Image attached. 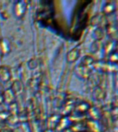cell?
<instances>
[{"mask_svg":"<svg viewBox=\"0 0 118 132\" xmlns=\"http://www.w3.org/2000/svg\"><path fill=\"white\" fill-rule=\"evenodd\" d=\"M80 132H86V131H80Z\"/></svg>","mask_w":118,"mask_h":132,"instance_id":"8fae6325","label":"cell"},{"mask_svg":"<svg viewBox=\"0 0 118 132\" xmlns=\"http://www.w3.org/2000/svg\"><path fill=\"white\" fill-rule=\"evenodd\" d=\"M91 108L89 103L86 101H81L75 106L74 111L77 115H82L88 113Z\"/></svg>","mask_w":118,"mask_h":132,"instance_id":"3957f363","label":"cell"},{"mask_svg":"<svg viewBox=\"0 0 118 132\" xmlns=\"http://www.w3.org/2000/svg\"><path fill=\"white\" fill-rule=\"evenodd\" d=\"M22 90V86H21V83L19 81H15L14 83L12 85V92L13 94H17V93H19Z\"/></svg>","mask_w":118,"mask_h":132,"instance_id":"ba28073f","label":"cell"},{"mask_svg":"<svg viewBox=\"0 0 118 132\" xmlns=\"http://www.w3.org/2000/svg\"><path fill=\"white\" fill-rule=\"evenodd\" d=\"M28 9V4L25 1H17L12 7V12L17 19L22 18Z\"/></svg>","mask_w":118,"mask_h":132,"instance_id":"6da1fadb","label":"cell"},{"mask_svg":"<svg viewBox=\"0 0 118 132\" xmlns=\"http://www.w3.org/2000/svg\"><path fill=\"white\" fill-rule=\"evenodd\" d=\"M12 78V74L10 68L8 66H0V81L2 82H7L10 81Z\"/></svg>","mask_w":118,"mask_h":132,"instance_id":"277c9868","label":"cell"},{"mask_svg":"<svg viewBox=\"0 0 118 132\" xmlns=\"http://www.w3.org/2000/svg\"><path fill=\"white\" fill-rule=\"evenodd\" d=\"M28 65L29 68L31 69H35L37 67V61L35 59H31L28 63Z\"/></svg>","mask_w":118,"mask_h":132,"instance_id":"9c48e42d","label":"cell"},{"mask_svg":"<svg viewBox=\"0 0 118 132\" xmlns=\"http://www.w3.org/2000/svg\"><path fill=\"white\" fill-rule=\"evenodd\" d=\"M8 116H10L9 113H8V111H2V112H0V120L2 119V120H6V118H8Z\"/></svg>","mask_w":118,"mask_h":132,"instance_id":"30bf717a","label":"cell"},{"mask_svg":"<svg viewBox=\"0 0 118 132\" xmlns=\"http://www.w3.org/2000/svg\"><path fill=\"white\" fill-rule=\"evenodd\" d=\"M102 12L106 15L112 14L116 10V4L114 2H106L102 6Z\"/></svg>","mask_w":118,"mask_h":132,"instance_id":"8992f818","label":"cell"},{"mask_svg":"<svg viewBox=\"0 0 118 132\" xmlns=\"http://www.w3.org/2000/svg\"><path fill=\"white\" fill-rule=\"evenodd\" d=\"M80 56V50L77 47H74L68 51L66 54V60L68 63H74L78 60Z\"/></svg>","mask_w":118,"mask_h":132,"instance_id":"5b68a950","label":"cell"},{"mask_svg":"<svg viewBox=\"0 0 118 132\" xmlns=\"http://www.w3.org/2000/svg\"><path fill=\"white\" fill-rule=\"evenodd\" d=\"M11 50L12 45L10 40L5 37L0 39V52L2 55H8L11 52Z\"/></svg>","mask_w":118,"mask_h":132,"instance_id":"7a4b0ae2","label":"cell"},{"mask_svg":"<svg viewBox=\"0 0 118 132\" xmlns=\"http://www.w3.org/2000/svg\"><path fill=\"white\" fill-rule=\"evenodd\" d=\"M108 63L112 65H116V64L117 63V54L116 50H113L108 55Z\"/></svg>","mask_w":118,"mask_h":132,"instance_id":"52a82bcc","label":"cell"}]
</instances>
